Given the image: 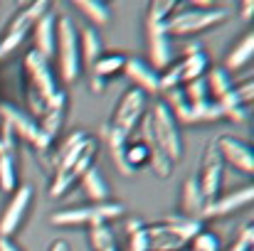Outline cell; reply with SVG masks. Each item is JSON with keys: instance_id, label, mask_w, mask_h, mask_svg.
Instances as JSON below:
<instances>
[{"instance_id": "1", "label": "cell", "mask_w": 254, "mask_h": 251, "mask_svg": "<svg viewBox=\"0 0 254 251\" xmlns=\"http://www.w3.org/2000/svg\"><path fill=\"white\" fill-rule=\"evenodd\" d=\"M141 143L148 148V165L158 177H170L173 165L183 155V136L180 126L163 101L146 108L141 118Z\"/></svg>"}, {"instance_id": "2", "label": "cell", "mask_w": 254, "mask_h": 251, "mask_svg": "<svg viewBox=\"0 0 254 251\" xmlns=\"http://www.w3.org/2000/svg\"><path fill=\"white\" fill-rule=\"evenodd\" d=\"M99 155V141L91 138L86 131H74L67 136V141L60 146L55 155V177L50 185L52 197L67 195L77 180H82L89 167H94V160Z\"/></svg>"}, {"instance_id": "3", "label": "cell", "mask_w": 254, "mask_h": 251, "mask_svg": "<svg viewBox=\"0 0 254 251\" xmlns=\"http://www.w3.org/2000/svg\"><path fill=\"white\" fill-rule=\"evenodd\" d=\"M22 72H25V101H27V113L37 121L40 113L45 111L47 101L57 94V79L50 67V59H45L40 52L30 50L22 59Z\"/></svg>"}, {"instance_id": "4", "label": "cell", "mask_w": 254, "mask_h": 251, "mask_svg": "<svg viewBox=\"0 0 254 251\" xmlns=\"http://www.w3.org/2000/svg\"><path fill=\"white\" fill-rule=\"evenodd\" d=\"M202 232V222L185 214H168L158 224L146 227L148 251H183Z\"/></svg>"}, {"instance_id": "5", "label": "cell", "mask_w": 254, "mask_h": 251, "mask_svg": "<svg viewBox=\"0 0 254 251\" xmlns=\"http://www.w3.org/2000/svg\"><path fill=\"white\" fill-rule=\"evenodd\" d=\"M146 113V94L141 89H126L106 123V141H128Z\"/></svg>"}, {"instance_id": "6", "label": "cell", "mask_w": 254, "mask_h": 251, "mask_svg": "<svg viewBox=\"0 0 254 251\" xmlns=\"http://www.w3.org/2000/svg\"><path fill=\"white\" fill-rule=\"evenodd\" d=\"M227 17V12L222 7H210L207 2H197L192 7H183L175 10L166 22V32L168 37H185V35H197V32H207L217 25H222Z\"/></svg>"}, {"instance_id": "7", "label": "cell", "mask_w": 254, "mask_h": 251, "mask_svg": "<svg viewBox=\"0 0 254 251\" xmlns=\"http://www.w3.org/2000/svg\"><path fill=\"white\" fill-rule=\"evenodd\" d=\"M57 40H55V54L60 64L62 82L74 84L82 74V57H79V30L74 27L72 17L60 15L57 17Z\"/></svg>"}, {"instance_id": "8", "label": "cell", "mask_w": 254, "mask_h": 251, "mask_svg": "<svg viewBox=\"0 0 254 251\" xmlns=\"http://www.w3.org/2000/svg\"><path fill=\"white\" fill-rule=\"evenodd\" d=\"M124 214L121 202H99L86 207H72V209H57L50 217L52 227H94V224H109L111 219H119Z\"/></svg>"}, {"instance_id": "9", "label": "cell", "mask_w": 254, "mask_h": 251, "mask_svg": "<svg viewBox=\"0 0 254 251\" xmlns=\"http://www.w3.org/2000/svg\"><path fill=\"white\" fill-rule=\"evenodd\" d=\"M222 177H225V160L220 158L217 146H215V141H212V143H207V146L202 148L197 175H195V182H197V190H200V195H202V200H205V207L220 197Z\"/></svg>"}, {"instance_id": "10", "label": "cell", "mask_w": 254, "mask_h": 251, "mask_svg": "<svg viewBox=\"0 0 254 251\" xmlns=\"http://www.w3.org/2000/svg\"><path fill=\"white\" fill-rule=\"evenodd\" d=\"M32 185H20L10 197H7V204L2 207L0 212V239H12L32 204Z\"/></svg>"}, {"instance_id": "11", "label": "cell", "mask_w": 254, "mask_h": 251, "mask_svg": "<svg viewBox=\"0 0 254 251\" xmlns=\"http://www.w3.org/2000/svg\"><path fill=\"white\" fill-rule=\"evenodd\" d=\"M215 146H217L220 158L225 163H230L235 170L247 172V175L254 172V153H252V146L250 143H245L240 138H232V136H220L215 141Z\"/></svg>"}, {"instance_id": "12", "label": "cell", "mask_w": 254, "mask_h": 251, "mask_svg": "<svg viewBox=\"0 0 254 251\" xmlns=\"http://www.w3.org/2000/svg\"><path fill=\"white\" fill-rule=\"evenodd\" d=\"M0 118H2V123L10 126V131L15 133V138H22L27 143H35L40 128H37V121L25 108H17L15 103L0 101Z\"/></svg>"}, {"instance_id": "13", "label": "cell", "mask_w": 254, "mask_h": 251, "mask_svg": "<svg viewBox=\"0 0 254 251\" xmlns=\"http://www.w3.org/2000/svg\"><path fill=\"white\" fill-rule=\"evenodd\" d=\"M175 121L178 123H210V121H220L222 118V111L217 106V101L207 99V101H200V103H178L175 108H170Z\"/></svg>"}, {"instance_id": "14", "label": "cell", "mask_w": 254, "mask_h": 251, "mask_svg": "<svg viewBox=\"0 0 254 251\" xmlns=\"http://www.w3.org/2000/svg\"><path fill=\"white\" fill-rule=\"evenodd\" d=\"M254 200V187L247 185V187H240V190H232L227 195H220L215 202H210L202 212V219H210V217H222V214H232L242 207H247Z\"/></svg>"}, {"instance_id": "15", "label": "cell", "mask_w": 254, "mask_h": 251, "mask_svg": "<svg viewBox=\"0 0 254 251\" xmlns=\"http://www.w3.org/2000/svg\"><path fill=\"white\" fill-rule=\"evenodd\" d=\"M148 32V57H151V67L158 69H168L173 64V45L166 32V25H153L146 27Z\"/></svg>"}, {"instance_id": "16", "label": "cell", "mask_w": 254, "mask_h": 251, "mask_svg": "<svg viewBox=\"0 0 254 251\" xmlns=\"http://www.w3.org/2000/svg\"><path fill=\"white\" fill-rule=\"evenodd\" d=\"M64 111H67V94L57 89V94L47 101L45 111L40 113L37 118V128L42 133H47L50 138H57L60 128H62V121H64Z\"/></svg>"}, {"instance_id": "17", "label": "cell", "mask_w": 254, "mask_h": 251, "mask_svg": "<svg viewBox=\"0 0 254 251\" xmlns=\"http://www.w3.org/2000/svg\"><path fill=\"white\" fill-rule=\"evenodd\" d=\"M124 72H126V77H128L131 82L136 84V89H141L146 96H148V94H158V74H161V72H156V69H153L151 64H146L143 59H136V57L126 59Z\"/></svg>"}, {"instance_id": "18", "label": "cell", "mask_w": 254, "mask_h": 251, "mask_svg": "<svg viewBox=\"0 0 254 251\" xmlns=\"http://www.w3.org/2000/svg\"><path fill=\"white\" fill-rule=\"evenodd\" d=\"M175 67H178V72H180V82L183 84L195 82V79H200V77L207 74V69H210V57H207L200 47H188L185 57H183Z\"/></svg>"}, {"instance_id": "19", "label": "cell", "mask_w": 254, "mask_h": 251, "mask_svg": "<svg viewBox=\"0 0 254 251\" xmlns=\"http://www.w3.org/2000/svg\"><path fill=\"white\" fill-rule=\"evenodd\" d=\"M47 12H50V2L35 0V2L25 5V7L12 17L7 32H15V35H25V37H27V32H32V27H35V25L40 22V17H45Z\"/></svg>"}, {"instance_id": "20", "label": "cell", "mask_w": 254, "mask_h": 251, "mask_svg": "<svg viewBox=\"0 0 254 251\" xmlns=\"http://www.w3.org/2000/svg\"><path fill=\"white\" fill-rule=\"evenodd\" d=\"M57 15L47 12L45 17H40V22L32 27V37H35V52H40L45 59H50L55 54V40H57Z\"/></svg>"}, {"instance_id": "21", "label": "cell", "mask_w": 254, "mask_h": 251, "mask_svg": "<svg viewBox=\"0 0 254 251\" xmlns=\"http://www.w3.org/2000/svg\"><path fill=\"white\" fill-rule=\"evenodd\" d=\"M180 209H183L180 214H185V217H190V219H197V222H202L205 200H202V195H200V190H197V182H195V177H190V180H185V182H183Z\"/></svg>"}, {"instance_id": "22", "label": "cell", "mask_w": 254, "mask_h": 251, "mask_svg": "<svg viewBox=\"0 0 254 251\" xmlns=\"http://www.w3.org/2000/svg\"><path fill=\"white\" fill-rule=\"evenodd\" d=\"M252 54H254V35L247 32L245 37H240V42L230 50L227 59H225V72H237V69H245V64L252 62Z\"/></svg>"}, {"instance_id": "23", "label": "cell", "mask_w": 254, "mask_h": 251, "mask_svg": "<svg viewBox=\"0 0 254 251\" xmlns=\"http://www.w3.org/2000/svg\"><path fill=\"white\" fill-rule=\"evenodd\" d=\"M82 190H84V195L94 202V204H99V202H109V195H111V190H109V182L104 180V175L96 170V167H89L84 175H82Z\"/></svg>"}, {"instance_id": "24", "label": "cell", "mask_w": 254, "mask_h": 251, "mask_svg": "<svg viewBox=\"0 0 254 251\" xmlns=\"http://www.w3.org/2000/svg\"><path fill=\"white\" fill-rule=\"evenodd\" d=\"M126 59H128V57H124V54H119V52H106V54H101V57L91 64V77H99V79L106 82L109 77H116V74L124 72Z\"/></svg>"}, {"instance_id": "25", "label": "cell", "mask_w": 254, "mask_h": 251, "mask_svg": "<svg viewBox=\"0 0 254 251\" xmlns=\"http://www.w3.org/2000/svg\"><path fill=\"white\" fill-rule=\"evenodd\" d=\"M101 40H99V32L94 27H84L79 30V57H82V64H86L91 69V64L101 57Z\"/></svg>"}, {"instance_id": "26", "label": "cell", "mask_w": 254, "mask_h": 251, "mask_svg": "<svg viewBox=\"0 0 254 251\" xmlns=\"http://www.w3.org/2000/svg\"><path fill=\"white\" fill-rule=\"evenodd\" d=\"M205 84H207V94H210L212 101H220V99L227 96L230 89H232V79H230V74H227L222 67H212V69H207Z\"/></svg>"}, {"instance_id": "27", "label": "cell", "mask_w": 254, "mask_h": 251, "mask_svg": "<svg viewBox=\"0 0 254 251\" xmlns=\"http://www.w3.org/2000/svg\"><path fill=\"white\" fill-rule=\"evenodd\" d=\"M0 190L5 195H12L17 190V170L12 153H0Z\"/></svg>"}, {"instance_id": "28", "label": "cell", "mask_w": 254, "mask_h": 251, "mask_svg": "<svg viewBox=\"0 0 254 251\" xmlns=\"http://www.w3.org/2000/svg\"><path fill=\"white\" fill-rule=\"evenodd\" d=\"M178 10V2L175 0H153L148 5V15H146V27H153V25H166L168 17Z\"/></svg>"}, {"instance_id": "29", "label": "cell", "mask_w": 254, "mask_h": 251, "mask_svg": "<svg viewBox=\"0 0 254 251\" xmlns=\"http://www.w3.org/2000/svg\"><path fill=\"white\" fill-rule=\"evenodd\" d=\"M89 244L94 251H106L111 247H116V237H114V229L109 224H94L89 227Z\"/></svg>"}, {"instance_id": "30", "label": "cell", "mask_w": 254, "mask_h": 251, "mask_svg": "<svg viewBox=\"0 0 254 251\" xmlns=\"http://www.w3.org/2000/svg\"><path fill=\"white\" fill-rule=\"evenodd\" d=\"M77 7L96 25H106L111 20V7L101 0H77Z\"/></svg>"}, {"instance_id": "31", "label": "cell", "mask_w": 254, "mask_h": 251, "mask_svg": "<svg viewBox=\"0 0 254 251\" xmlns=\"http://www.w3.org/2000/svg\"><path fill=\"white\" fill-rule=\"evenodd\" d=\"M148 148L138 141V143H131V146H126V151H124V163H126V167L131 170V175L138 170L141 165H146L148 163Z\"/></svg>"}, {"instance_id": "32", "label": "cell", "mask_w": 254, "mask_h": 251, "mask_svg": "<svg viewBox=\"0 0 254 251\" xmlns=\"http://www.w3.org/2000/svg\"><path fill=\"white\" fill-rule=\"evenodd\" d=\"M183 96L188 103H200V101H207L210 94H207V84H205V77L195 79V82L183 84Z\"/></svg>"}, {"instance_id": "33", "label": "cell", "mask_w": 254, "mask_h": 251, "mask_svg": "<svg viewBox=\"0 0 254 251\" xmlns=\"http://www.w3.org/2000/svg\"><path fill=\"white\" fill-rule=\"evenodd\" d=\"M25 42V35H15V32H5V37L0 40V59L7 57L10 52H15L20 45Z\"/></svg>"}, {"instance_id": "34", "label": "cell", "mask_w": 254, "mask_h": 251, "mask_svg": "<svg viewBox=\"0 0 254 251\" xmlns=\"http://www.w3.org/2000/svg\"><path fill=\"white\" fill-rule=\"evenodd\" d=\"M232 94L237 96V101H240L242 106H247L254 96V82L247 79V82H242V84H232Z\"/></svg>"}, {"instance_id": "35", "label": "cell", "mask_w": 254, "mask_h": 251, "mask_svg": "<svg viewBox=\"0 0 254 251\" xmlns=\"http://www.w3.org/2000/svg\"><path fill=\"white\" fill-rule=\"evenodd\" d=\"M252 244H254V229H252V224H247V227L242 229L240 239H237L230 249H225V251H252Z\"/></svg>"}, {"instance_id": "36", "label": "cell", "mask_w": 254, "mask_h": 251, "mask_svg": "<svg viewBox=\"0 0 254 251\" xmlns=\"http://www.w3.org/2000/svg\"><path fill=\"white\" fill-rule=\"evenodd\" d=\"M128 251H148V237H146V224L138 229V232H133V234H128Z\"/></svg>"}, {"instance_id": "37", "label": "cell", "mask_w": 254, "mask_h": 251, "mask_svg": "<svg viewBox=\"0 0 254 251\" xmlns=\"http://www.w3.org/2000/svg\"><path fill=\"white\" fill-rule=\"evenodd\" d=\"M240 10H242V12H240V15H242V20H250V17L254 15V2L252 0L242 2V5H240Z\"/></svg>"}, {"instance_id": "38", "label": "cell", "mask_w": 254, "mask_h": 251, "mask_svg": "<svg viewBox=\"0 0 254 251\" xmlns=\"http://www.w3.org/2000/svg\"><path fill=\"white\" fill-rule=\"evenodd\" d=\"M47 251H72V249H69V244H67L64 239H55V242L47 247Z\"/></svg>"}, {"instance_id": "39", "label": "cell", "mask_w": 254, "mask_h": 251, "mask_svg": "<svg viewBox=\"0 0 254 251\" xmlns=\"http://www.w3.org/2000/svg\"><path fill=\"white\" fill-rule=\"evenodd\" d=\"M0 251H22L12 239H0Z\"/></svg>"}, {"instance_id": "40", "label": "cell", "mask_w": 254, "mask_h": 251, "mask_svg": "<svg viewBox=\"0 0 254 251\" xmlns=\"http://www.w3.org/2000/svg\"><path fill=\"white\" fill-rule=\"evenodd\" d=\"M141 227H143L141 219H128V222H126V234H133V232H138Z\"/></svg>"}, {"instance_id": "41", "label": "cell", "mask_w": 254, "mask_h": 251, "mask_svg": "<svg viewBox=\"0 0 254 251\" xmlns=\"http://www.w3.org/2000/svg\"><path fill=\"white\" fill-rule=\"evenodd\" d=\"M104 86H106V82H104V79H99V77H91V91H96V94H99Z\"/></svg>"}, {"instance_id": "42", "label": "cell", "mask_w": 254, "mask_h": 251, "mask_svg": "<svg viewBox=\"0 0 254 251\" xmlns=\"http://www.w3.org/2000/svg\"><path fill=\"white\" fill-rule=\"evenodd\" d=\"M106 251H119V249H116V247H111V249H106Z\"/></svg>"}, {"instance_id": "43", "label": "cell", "mask_w": 254, "mask_h": 251, "mask_svg": "<svg viewBox=\"0 0 254 251\" xmlns=\"http://www.w3.org/2000/svg\"><path fill=\"white\" fill-rule=\"evenodd\" d=\"M0 153H2V148H0Z\"/></svg>"}, {"instance_id": "44", "label": "cell", "mask_w": 254, "mask_h": 251, "mask_svg": "<svg viewBox=\"0 0 254 251\" xmlns=\"http://www.w3.org/2000/svg\"><path fill=\"white\" fill-rule=\"evenodd\" d=\"M190 251H195V249H190Z\"/></svg>"}]
</instances>
